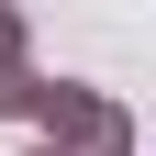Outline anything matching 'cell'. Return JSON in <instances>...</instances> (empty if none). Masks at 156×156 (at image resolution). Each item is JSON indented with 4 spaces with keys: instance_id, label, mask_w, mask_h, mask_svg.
Here are the masks:
<instances>
[{
    "instance_id": "1",
    "label": "cell",
    "mask_w": 156,
    "mask_h": 156,
    "mask_svg": "<svg viewBox=\"0 0 156 156\" xmlns=\"http://www.w3.org/2000/svg\"><path fill=\"white\" fill-rule=\"evenodd\" d=\"M34 145L45 156H134V112L89 78H45V101H34Z\"/></svg>"
},
{
    "instance_id": "2",
    "label": "cell",
    "mask_w": 156,
    "mask_h": 156,
    "mask_svg": "<svg viewBox=\"0 0 156 156\" xmlns=\"http://www.w3.org/2000/svg\"><path fill=\"white\" fill-rule=\"evenodd\" d=\"M34 101H45V67H0V123H34Z\"/></svg>"
},
{
    "instance_id": "3",
    "label": "cell",
    "mask_w": 156,
    "mask_h": 156,
    "mask_svg": "<svg viewBox=\"0 0 156 156\" xmlns=\"http://www.w3.org/2000/svg\"><path fill=\"white\" fill-rule=\"evenodd\" d=\"M0 67H34V23L23 11H0Z\"/></svg>"
},
{
    "instance_id": "4",
    "label": "cell",
    "mask_w": 156,
    "mask_h": 156,
    "mask_svg": "<svg viewBox=\"0 0 156 156\" xmlns=\"http://www.w3.org/2000/svg\"><path fill=\"white\" fill-rule=\"evenodd\" d=\"M23 156H45V145H23Z\"/></svg>"
}]
</instances>
